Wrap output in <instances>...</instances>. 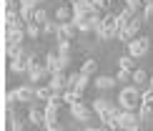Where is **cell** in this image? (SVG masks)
Returning <instances> with one entry per match:
<instances>
[{
  "mask_svg": "<svg viewBox=\"0 0 153 131\" xmlns=\"http://www.w3.org/2000/svg\"><path fill=\"white\" fill-rule=\"evenodd\" d=\"M118 106L123 111H138L141 108V86H123L118 93Z\"/></svg>",
  "mask_w": 153,
  "mask_h": 131,
  "instance_id": "cell-1",
  "label": "cell"
},
{
  "mask_svg": "<svg viewBox=\"0 0 153 131\" xmlns=\"http://www.w3.org/2000/svg\"><path fill=\"white\" fill-rule=\"evenodd\" d=\"M118 121H120V129L123 131H143V121L138 116V111H123L120 108Z\"/></svg>",
  "mask_w": 153,
  "mask_h": 131,
  "instance_id": "cell-2",
  "label": "cell"
},
{
  "mask_svg": "<svg viewBox=\"0 0 153 131\" xmlns=\"http://www.w3.org/2000/svg\"><path fill=\"white\" fill-rule=\"evenodd\" d=\"M126 50H128V56H133V58L138 61V58H143V56L151 50V38H148V35H143V38H133V41L126 45Z\"/></svg>",
  "mask_w": 153,
  "mask_h": 131,
  "instance_id": "cell-3",
  "label": "cell"
},
{
  "mask_svg": "<svg viewBox=\"0 0 153 131\" xmlns=\"http://www.w3.org/2000/svg\"><path fill=\"white\" fill-rule=\"evenodd\" d=\"M118 38V20L113 13H105L103 15V38H100V43L103 41H116Z\"/></svg>",
  "mask_w": 153,
  "mask_h": 131,
  "instance_id": "cell-4",
  "label": "cell"
},
{
  "mask_svg": "<svg viewBox=\"0 0 153 131\" xmlns=\"http://www.w3.org/2000/svg\"><path fill=\"white\" fill-rule=\"evenodd\" d=\"M68 108H71V116H73L75 121H80V123H88V121L95 116L93 106H85L83 101H80V103H75V106H68Z\"/></svg>",
  "mask_w": 153,
  "mask_h": 131,
  "instance_id": "cell-5",
  "label": "cell"
},
{
  "mask_svg": "<svg viewBox=\"0 0 153 131\" xmlns=\"http://www.w3.org/2000/svg\"><path fill=\"white\" fill-rule=\"evenodd\" d=\"M15 93H18V101L25 103V106H30V103H35L38 98H35V83H23V86H18L15 88Z\"/></svg>",
  "mask_w": 153,
  "mask_h": 131,
  "instance_id": "cell-6",
  "label": "cell"
},
{
  "mask_svg": "<svg viewBox=\"0 0 153 131\" xmlns=\"http://www.w3.org/2000/svg\"><path fill=\"white\" fill-rule=\"evenodd\" d=\"M38 103L40 101H35V103L28 106V121L33 123V126H45V108L38 106Z\"/></svg>",
  "mask_w": 153,
  "mask_h": 131,
  "instance_id": "cell-7",
  "label": "cell"
},
{
  "mask_svg": "<svg viewBox=\"0 0 153 131\" xmlns=\"http://www.w3.org/2000/svg\"><path fill=\"white\" fill-rule=\"evenodd\" d=\"M48 86L53 88L55 93H60V96H63V93L68 91V76H65V71H60V73H53V76L48 78Z\"/></svg>",
  "mask_w": 153,
  "mask_h": 131,
  "instance_id": "cell-8",
  "label": "cell"
},
{
  "mask_svg": "<svg viewBox=\"0 0 153 131\" xmlns=\"http://www.w3.org/2000/svg\"><path fill=\"white\" fill-rule=\"evenodd\" d=\"M80 35V30H78V25H75L73 20L71 23H60V28H58V41H75V38Z\"/></svg>",
  "mask_w": 153,
  "mask_h": 131,
  "instance_id": "cell-9",
  "label": "cell"
},
{
  "mask_svg": "<svg viewBox=\"0 0 153 131\" xmlns=\"http://www.w3.org/2000/svg\"><path fill=\"white\" fill-rule=\"evenodd\" d=\"M45 68H48V73H50V76H53V73H60V71H63L58 50H48V53H45Z\"/></svg>",
  "mask_w": 153,
  "mask_h": 131,
  "instance_id": "cell-10",
  "label": "cell"
},
{
  "mask_svg": "<svg viewBox=\"0 0 153 131\" xmlns=\"http://www.w3.org/2000/svg\"><path fill=\"white\" fill-rule=\"evenodd\" d=\"M53 18H55L58 23H71V20H73V5H71V3L58 5V8L53 10Z\"/></svg>",
  "mask_w": 153,
  "mask_h": 131,
  "instance_id": "cell-11",
  "label": "cell"
},
{
  "mask_svg": "<svg viewBox=\"0 0 153 131\" xmlns=\"http://www.w3.org/2000/svg\"><path fill=\"white\" fill-rule=\"evenodd\" d=\"M25 76H28V81H30V83L40 86V83H43V78H45V76H50V73H48V68H45V66H33V68H30Z\"/></svg>",
  "mask_w": 153,
  "mask_h": 131,
  "instance_id": "cell-12",
  "label": "cell"
},
{
  "mask_svg": "<svg viewBox=\"0 0 153 131\" xmlns=\"http://www.w3.org/2000/svg\"><path fill=\"white\" fill-rule=\"evenodd\" d=\"M5 56H8L10 61H25L30 53L25 50V45H5Z\"/></svg>",
  "mask_w": 153,
  "mask_h": 131,
  "instance_id": "cell-13",
  "label": "cell"
},
{
  "mask_svg": "<svg viewBox=\"0 0 153 131\" xmlns=\"http://www.w3.org/2000/svg\"><path fill=\"white\" fill-rule=\"evenodd\" d=\"M93 86L100 88V91H111V88L118 86V81H116V76H98V78L93 81Z\"/></svg>",
  "mask_w": 153,
  "mask_h": 131,
  "instance_id": "cell-14",
  "label": "cell"
},
{
  "mask_svg": "<svg viewBox=\"0 0 153 131\" xmlns=\"http://www.w3.org/2000/svg\"><path fill=\"white\" fill-rule=\"evenodd\" d=\"M133 15H136V13H133V10H128V8H123L120 13H116V20H118V30L128 28V25H131V20H133Z\"/></svg>",
  "mask_w": 153,
  "mask_h": 131,
  "instance_id": "cell-15",
  "label": "cell"
},
{
  "mask_svg": "<svg viewBox=\"0 0 153 131\" xmlns=\"http://www.w3.org/2000/svg\"><path fill=\"white\" fill-rule=\"evenodd\" d=\"M53 96H55V91L50 88L48 83H43V86H35V98H38V101H40V103L50 101V98H53Z\"/></svg>",
  "mask_w": 153,
  "mask_h": 131,
  "instance_id": "cell-16",
  "label": "cell"
},
{
  "mask_svg": "<svg viewBox=\"0 0 153 131\" xmlns=\"http://www.w3.org/2000/svg\"><path fill=\"white\" fill-rule=\"evenodd\" d=\"M80 101H83V93L75 91V88H68L65 93H63V103H65V106H75V103H80Z\"/></svg>",
  "mask_w": 153,
  "mask_h": 131,
  "instance_id": "cell-17",
  "label": "cell"
},
{
  "mask_svg": "<svg viewBox=\"0 0 153 131\" xmlns=\"http://www.w3.org/2000/svg\"><path fill=\"white\" fill-rule=\"evenodd\" d=\"M146 83H151L148 71H146V68H136V71H133V86H143L146 88Z\"/></svg>",
  "mask_w": 153,
  "mask_h": 131,
  "instance_id": "cell-18",
  "label": "cell"
},
{
  "mask_svg": "<svg viewBox=\"0 0 153 131\" xmlns=\"http://www.w3.org/2000/svg\"><path fill=\"white\" fill-rule=\"evenodd\" d=\"M118 68L131 71V73H133V71H136V68H141V66L136 63V58H133V56H128V53H126V56H120V58H118Z\"/></svg>",
  "mask_w": 153,
  "mask_h": 131,
  "instance_id": "cell-19",
  "label": "cell"
},
{
  "mask_svg": "<svg viewBox=\"0 0 153 131\" xmlns=\"http://www.w3.org/2000/svg\"><path fill=\"white\" fill-rule=\"evenodd\" d=\"M28 58H25V61H10V66H8V71L13 76H20V73H28Z\"/></svg>",
  "mask_w": 153,
  "mask_h": 131,
  "instance_id": "cell-20",
  "label": "cell"
},
{
  "mask_svg": "<svg viewBox=\"0 0 153 131\" xmlns=\"http://www.w3.org/2000/svg\"><path fill=\"white\" fill-rule=\"evenodd\" d=\"M80 73H85V76H95V73H98V61H95V58H85V61H83Z\"/></svg>",
  "mask_w": 153,
  "mask_h": 131,
  "instance_id": "cell-21",
  "label": "cell"
},
{
  "mask_svg": "<svg viewBox=\"0 0 153 131\" xmlns=\"http://www.w3.org/2000/svg\"><path fill=\"white\" fill-rule=\"evenodd\" d=\"M50 18H53V15L48 13V8H45V5H38V8H35V23H38V25H45Z\"/></svg>",
  "mask_w": 153,
  "mask_h": 131,
  "instance_id": "cell-22",
  "label": "cell"
},
{
  "mask_svg": "<svg viewBox=\"0 0 153 131\" xmlns=\"http://www.w3.org/2000/svg\"><path fill=\"white\" fill-rule=\"evenodd\" d=\"M116 81H118V86H131V83H133V73H131V71H123V68H118V73H116Z\"/></svg>",
  "mask_w": 153,
  "mask_h": 131,
  "instance_id": "cell-23",
  "label": "cell"
},
{
  "mask_svg": "<svg viewBox=\"0 0 153 131\" xmlns=\"http://www.w3.org/2000/svg\"><path fill=\"white\" fill-rule=\"evenodd\" d=\"M43 28V35H58V28H60V23L55 20V18H50V20L45 25H40Z\"/></svg>",
  "mask_w": 153,
  "mask_h": 131,
  "instance_id": "cell-24",
  "label": "cell"
},
{
  "mask_svg": "<svg viewBox=\"0 0 153 131\" xmlns=\"http://www.w3.org/2000/svg\"><path fill=\"white\" fill-rule=\"evenodd\" d=\"M141 103L143 106H153V86L141 88Z\"/></svg>",
  "mask_w": 153,
  "mask_h": 131,
  "instance_id": "cell-25",
  "label": "cell"
},
{
  "mask_svg": "<svg viewBox=\"0 0 153 131\" xmlns=\"http://www.w3.org/2000/svg\"><path fill=\"white\" fill-rule=\"evenodd\" d=\"M91 78H93V76H85V73H80V78H78V86H75V91H80V93L85 96V91L91 88Z\"/></svg>",
  "mask_w": 153,
  "mask_h": 131,
  "instance_id": "cell-26",
  "label": "cell"
},
{
  "mask_svg": "<svg viewBox=\"0 0 153 131\" xmlns=\"http://www.w3.org/2000/svg\"><path fill=\"white\" fill-rule=\"evenodd\" d=\"M40 35H43L40 25H38V23H28V38H30V41H38Z\"/></svg>",
  "mask_w": 153,
  "mask_h": 131,
  "instance_id": "cell-27",
  "label": "cell"
},
{
  "mask_svg": "<svg viewBox=\"0 0 153 131\" xmlns=\"http://www.w3.org/2000/svg\"><path fill=\"white\" fill-rule=\"evenodd\" d=\"M126 8L138 15V13H143V0H126Z\"/></svg>",
  "mask_w": 153,
  "mask_h": 131,
  "instance_id": "cell-28",
  "label": "cell"
},
{
  "mask_svg": "<svg viewBox=\"0 0 153 131\" xmlns=\"http://www.w3.org/2000/svg\"><path fill=\"white\" fill-rule=\"evenodd\" d=\"M45 129L48 131H65L63 123H60V119H45Z\"/></svg>",
  "mask_w": 153,
  "mask_h": 131,
  "instance_id": "cell-29",
  "label": "cell"
},
{
  "mask_svg": "<svg viewBox=\"0 0 153 131\" xmlns=\"http://www.w3.org/2000/svg\"><path fill=\"white\" fill-rule=\"evenodd\" d=\"M58 53H73V41H58Z\"/></svg>",
  "mask_w": 153,
  "mask_h": 131,
  "instance_id": "cell-30",
  "label": "cell"
},
{
  "mask_svg": "<svg viewBox=\"0 0 153 131\" xmlns=\"http://www.w3.org/2000/svg\"><path fill=\"white\" fill-rule=\"evenodd\" d=\"M25 126H30V121L23 123V119H18V116L10 121V131H25Z\"/></svg>",
  "mask_w": 153,
  "mask_h": 131,
  "instance_id": "cell-31",
  "label": "cell"
},
{
  "mask_svg": "<svg viewBox=\"0 0 153 131\" xmlns=\"http://www.w3.org/2000/svg\"><path fill=\"white\" fill-rule=\"evenodd\" d=\"M15 103H20V101H18V93H15V88H10L8 93H5V106H15Z\"/></svg>",
  "mask_w": 153,
  "mask_h": 131,
  "instance_id": "cell-32",
  "label": "cell"
},
{
  "mask_svg": "<svg viewBox=\"0 0 153 131\" xmlns=\"http://www.w3.org/2000/svg\"><path fill=\"white\" fill-rule=\"evenodd\" d=\"M143 20L146 23H153V3H146L143 5Z\"/></svg>",
  "mask_w": 153,
  "mask_h": 131,
  "instance_id": "cell-33",
  "label": "cell"
},
{
  "mask_svg": "<svg viewBox=\"0 0 153 131\" xmlns=\"http://www.w3.org/2000/svg\"><path fill=\"white\" fill-rule=\"evenodd\" d=\"M138 116H141V121L151 119V116H153V106H143V103H141V108H138Z\"/></svg>",
  "mask_w": 153,
  "mask_h": 131,
  "instance_id": "cell-34",
  "label": "cell"
},
{
  "mask_svg": "<svg viewBox=\"0 0 153 131\" xmlns=\"http://www.w3.org/2000/svg\"><path fill=\"white\" fill-rule=\"evenodd\" d=\"M5 10L8 13H20V0H5Z\"/></svg>",
  "mask_w": 153,
  "mask_h": 131,
  "instance_id": "cell-35",
  "label": "cell"
},
{
  "mask_svg": "<svg viewBox=\"0 0 153 131\" xmlns=\"http://www.w3.org/2000/svg\"><path fill=\"white\" fill-rule=\"evenodd\" d=\"M60 56V66H63V71L71 66V61H73V53H58Z\"/></svg>",
  "mask_w": 153,
  "mask_h": 131,
  "instance_id": "cell-36",
  "label": "cell"
},
{
  "mask_svg": "<svg viewBox=\"0 0 153 131\" xmlns=\"http://www.w3.org/2000/svg\"><path fill=\"white\" fill-rule=\"evenodd\" d=\"M83 131H108V126H85Z\"/></svg>",
  "mask_w": 153,
  "mask_h": 131,
  "instance_id": "cell-37",
  "label": "cell"
},
{
  "mask_svg": "<svg viewBox=\"0 0 153 131\" xmlns=\"http://www.w3.org/2000/svg\"><path fill=\"white\" fill-rule=\"evenodd\" d=\"M65 3H71V5H73V3H78V0H65Z\"/></svg>",
  "mask_w": 153,
  "mask_h": 131,
  "instance_id": "cell-38",
  "label": "cell"
},
{
  "mask_svg": "<svg viewBox=\"0 0 153 131\" xmlns=\"http://www.w3.org/2000/svg\"><path fill=\"white\" fill-rule=\"evenodd\" d=\"M146 3H153V0H143V5H146Z\"/></svg>",
  "mask_w": 153,
  "mask_h": 131,
  "instance_id": "cell-39",
  "label": "cell"
},
{
  "mask_svg": "<svg viewBox=\"0 0 153 131\" xmlns=\"http://www.w3.org/2000/svg\"><path fill=\"white\" fill-rule=\"evenodd\" d=\"M148 86H153V76H151V83H148Z\"/></svg>",
  "mask_w": 153,
  "mask_h": 131,
  "instance_id": "cell-40",
  "label": "cell"
}]
</instances>
